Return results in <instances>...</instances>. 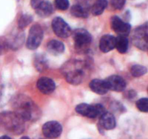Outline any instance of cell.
I'll use <instances>...</instances> for the list:
<instances>
[{"label":"cell","instance_id":"cb8c5ba5","mask_svg":"<svg viewBox=\"0 0 148 139\" xmlns=\"http://www.w3.org/2000/svg\"><path fill=\"white\" fill-rule=\"evenodd\" d=\"M136 107L140 111L143 112L148 111V99L147 98H143L139 99L136 103Z\"/></svg>","mask_w":148,"mask_h":139},{"label":"cell","instance_id":"4dcf8cb0","mask_svg":"<svg viewBox=\"0 0 148 139\" xmlns=\"http://www.w3.org/2000/svg\"><path fill=\"white\" fill-rule=\"evenodd\" d=\"M42 139H53V138H46V137H45L44 138H42Z\"/></svg>","mask_w":148,"mask_h":139},{"label":"cell","instance_id":"7a4b0ae2","mask_svg":"<svg viewBox=\"0 0 148 139\" xmlns=\"http://www.w3.org/2000/svg\"><path fill=\"white\" fill-rule=\"evenodd\" d=\"M85 64L80 61H70L64 65L62 72L66 81L72 85H79L85 76Z\"/></svg>","mask_w":148,"mask_h":139},{"label":"cell","instance_id":"f546056e","mask_svg":"<svg viewBox=\"0 0 148 139\" xmlns=\"http://www.w3.org/2000/svg\"><path fill=\"white\" fill-rule=\"evenodd\" d=\"M20 139H30V138L27 137V136H23V137H22Z\"/></svg>","mask_w":148,"mask_h":139},{"label":"cell","instance_id":"7c38bea8","mask_svg":"<svg viewBox=\"0 0 148 139\" xmlns=\"http://www.w3.org/2000/svg\"><path fill=\"white\" fill-rule=\"evenodd\" d=\"M37 88L42 94H50L56 88L54 81L49 78L42 77L37 81Z\"/></svg>","mask_w":148,"mask_h":139},{"label":"cell","instance_id":"e0dca14e","mask_svg":"<svg viewBox=\"0 0 148 139\" xmlns=\"http://www.w3.org/2000/svg\"><path fill=\"white\" fill-rule=\"evenodd\" d=\"M47 50L51 54L56 56L64 52V45L60 41L53 39L47 43Z\"/></svg>","mask_w":148,"mask_h":139},{"label":"cell","instance_id":"484cf974","mask_svg":"<svg viewBox=\"0 0 148 139\" xmlns=\"http://www.w3.org/2000/svg\"><path fill=\"white\" fill-rule=\"evenodd\" d=\"M10 49L8 40L4 38H0V54L5 53Z\"/></svg>","mask_w":148,"mask_h":139},{"label":"cell","instance_id":"f1b7e54d","mask_svg":"<svg viewBox=\"0 0 148 139\" xmlns=\"http://www.w3.org/2000/svg\"><path fill=\"white\" fill-rule=\"evenodd\" d=\"M0 139H12V138L7 136H2L0 137Z\"/></svg>","mask_w":148,"mask_h":139},{"label":"cell","instance_id":"2e32d148","mask_svg":"<svg viewBox=\"0 0 148 139\" xmlns=\"http://www.w3.org/2000/svg\"><path fill=\"white\" fill-rule=\"evenodd\" d=\"M36 14L41 17H47L50 16L53 13V6L51 5L49 1L43 0L38 7L35 9Z\"/></svg>","mask_w":148,"mask_h":139},{"label":"cell","instance_id":"9a60e30c","mask_svg":"<svg viewBox=\"0 0 148 139\" xmlns=\"http://www.w3.org/2000/svg\"><path fill=\"white\" fill-rule=\"evenodd\" d=\"M99 125L105 130H112L116 127V119L111 113L106 111L100 117Z\"/></svg>","mask_w":148,"mask_h":139},{"label":"cell","instance_id":"7402d4cb","mask_svg":"<svg viewBox=\"0 0 148 139\" xmlns=\"http://www.w3.org/2000/svg\"><path fill=\"white\" fill-rule=\"evenodd\" d=\"M130 72L133 76L135 78H138V77H141L147 73V69L146 67L143 66V65H134L131 67Z\"/></svg>","mask_w":148,"mask_h":139},{"label":"cell","instance_id":"8992f818","mask_svg":"<svg viewBox=\"0 0 148 139\" xmlns=\"http://www.w3.org/2000/svg\"><path fill=\"white\" fill-rule=\"evenodd\" d=\"M148 26L147 23L134 29L132 36V39L134 46L146 52L148 47Z\"/></svg>","mask_w":148,"mask_h":139},{"label":"cell","instance_id":"3957f363","mask_svg":"<svg viewBox=\"0 0 148 139\" xmlns=\"http://www.w3.org/2000/svg\"><path fill=\"white\" fill-rule=\"evenodd\" d=\"M24 120L15 112L6 111L0 114V128L12 134H20L24 130Z\"/></svg>","mask_w":148,"mask_h":139},{"label":"cell","instance_id":"603a6c76","mask_svg":"<svg viewBox=\"0 0 148 139\" xmlns=\"http://www.w3.org/2000/svg\"><path fill=\"white\" fill-rule=\"evenodd\" d=\"M33 18L31 15L27 14H24L20 17L17 21V25H18V28L20 30H23L25 28L27 27L30 23H32Z\"/></svg>","mask_w":148,"mask_h":139},{"label":"cell","instance_id":"5b68a950","mask_svg":"<svg viewBox=\"0 0 148 139\" xmlns=\"http://www.w3.org/2000/svg\"><path fill=\"white\" fill-rule=\"evenodd\" d=\"M75 110L78 114L89 118H96L98 117H101L106 111L103 106L101 104H88L85 103L78 104L75 108Z\"/></svg>","mask_w":148,"mask_h":139},{"label":"cell","instance_id":"ffe728a7","mask_svg":"<svg viewBox=\"0 0 148 139\" xmlns=\"http://www.w3.org/2000/svg\"><path fill=\"white\" fill-rule=\"evenodd\" d=\"M129 47V40L127 36H118L116 38L115 48L119 53L124 54L127 52Z\"/></svg>","mask_w":148,"mask_h":139},{"label":"cell","instance_id":"83f0119b","mask_svg":"<svg viewBox=\"0 0 148 139\" xmlns=\"http://www.w3.org/2000/svg\"><path fill=\"white\" fill-rule=\"evenodd\" d=\"M43 1V0H31L30 4H31L32 7H33V9H36Z\"/></svg>","mask_w":148,"mask_h":139},{"label":"cell","instance_id":"52a82bcc","mask_svg":"<svg viewBox=\"0 0 148 139\" xmlns=\"http://www.w3.org/2000/svg\"><path fill=\"white\" fill-rule=\"evenodd\" d=\"M43 39V30L41 26L38 24L33 25L29 31L26 46L30 50H35L40 46Z\"/></svg>","mask_w":148,"mask_h":139},{"label":"cell","instance_id":"9c48e42d","mask_svg":"<svg viewBox=\"0 0 148 139\" xmlns=\"http://www.w3.org/2000/svg\"><path fill=\"white\" fill-rule=\"evenodd\" d=\"M62 126L56 121H49L45 123L42 127V132L45 137L49 138H56L62 133Z\"/></svg>","mask_w":148,"mask_h":139},{"label":"cell","instance_id":"5bb4252c","mask_svg":"<svg viewBox=\"0 0 148 139\" xmlns=\"http://www.w3.org/2000/svg\"><path fill=\"white\" fill-rule=\"evenodd\" d=\"M89 86L92 91H93L95 94H99V95H104L108 91V86H107L105 80H92L90 83Z\"/></svg>","mask_w":148,"mask_h":139},{"label":"cell","instance_id":"30bf717a","mask_svg":"<svg viewBox=\"0 0 148 139\" xmlns=\"http://www.w3.org/2000/svg\"><path fill=\"white\" fill-rule=\"evenodd\" d=\"M112 30L119 36H127L131 31V25L128 23L123 21L118 16H113L111 19Z\"/></svg>","mask_w":148,"mask_h":139},{"label":"cell","instance_id":"ba28073f","mask_svg":"<svg viewBox=\"0 0 148 139\" xmlns=\"http://www.w3.org/2000/svg\"><path fill=\"white\" fill-rule=\"evenodd\" d=\"M52 29L55 34L59 37L65 39L72 35V31L69 25L60 17H56L52 20Z\"/></svg>","mask_w":148,"mask_h":139},{"label":"cell","instance_id":"44dd1931","mask_svg":"<svg viewBox=\"0 0 148 139\" xmlns=\"http://www.w3.org/2000/svg\"><path fill=\"white\" fill-rule=\"evenodd\" d=\"M108 6L107 0H96L91 7V12L93 15H100Z\"/></svg>","mask_w":148,"mask_h":139},{"label":"cell","instance_id":"ac0fdd59","mask_svg":"<svg viewBox=\"0 0 148 139\" xmlns=\"http://www.w3.org/2000/svg\"><path fill=\"white\" fill-rule=\"evenodd\" d=\"M34 66L39 72L46 70L49 67V62L46 56L43 54H38L36 55L34 59Z\"/></svg>","mask_w":148,"mask_h":139},{"label":"cell","instance_id":"8fae6325","mask_svg":"<svg viewBox=\"0 0 148 139\" xmlns=\"http://www.w3.org/2000/svg\"><path fill=\"white\" fill-rule=\"evenodd\" d=\"M108 90L121 92L125 90L127 87V83L122 77L117 75H113L107 78L105 80Z\"/></svg>","mask_w":148,"mask_h":139},{"label":"cell","instance_id":"d6986e66","mask_svg":"<svg viewBox=\"0 0 148 139\" xmlns=\"http://www.w3.org/2000/svg\"><path fill=\"white\" fill-rule=\"evenodd\" d=\"M70 12L72 15L77 17L86 18L89 15L88 7L84 6L83 4H75L72 6Z\"/></svg>","mask_w":148,"mask_h":139},{"label":"cell","instance_id":"6da1fadb","mask_svg":"<svg viewBox=\"0 0 148 139\" xmlns=\"http://www.w3.org/2000/svg\"><path fill=\"white\" fill-rule=\"evenodd\" d=\"M12 107L23 120H33L38 116V109L29 97L19 95L14 98ZM39 117V116H38Z\"/></svg>","mask_w":148,"mask_h":139},{"label":"cell","instance_id":"d4e9b609","mask_svg":"<svg viewBox=\"0 0 148 139\" xmlns=\"http://www.w3.org/2000/svg\"><path fill=\"white\" fill-rule=\"evenodd\" d=\"M55 7L59 10L64 11L69 8V2L68 0H55Z\"/></svg>","mask_w":148,"mask_h":139},{"label":"cell","instance_id":"4316f807","mask_svg":"<svg viewBox=\"0 0 148 139\" xmlns=\"http://www.w3.org/2000/svg\"><path fill=\"white\" fill-rule=\"evenodd\" d=\"M126 4V0H111V4L116 10H121Z\"/></svg>","mask_w":148,"mask_h":139},{"label":"cell","instance_id":"4fadbf2b","mask_svg":"<svg viewBox=\"0 0 148 139\" xmlns=\"http://www.w3.org/2000/svg\"><path fill=\"white\" fill-rule=\"evenodd\" d=\"M116 38L111 35H104L99 42L100 49L103 53H108L115 48Z\"/></svg>","mask_w":148,"mask_h":139},{"label":"cell","instance_id":"277c9868","mask_svg":"<svg viewBox=\"0 0 148 139\" xmlns=\"http://www.w3.org/2000/svg\"><path fill=\"white\" fill-rule=\"evenodd\" d=\"M75 49L79 52H86L92 42L90 33L83 28L76 29L72 33Z\"/></svg>","mask_w":148,"mask_h":139}]
</instances>
